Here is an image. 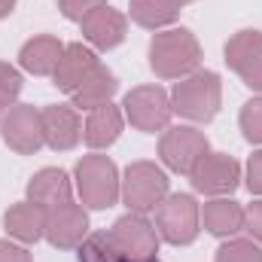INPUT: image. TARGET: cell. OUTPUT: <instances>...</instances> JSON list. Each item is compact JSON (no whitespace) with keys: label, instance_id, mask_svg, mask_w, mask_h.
Wrapping results in <instances>:
<instances>
[{"label":"cell","instance_id":"6da1fadb","mask_svg":"<svg viewBox=\"0 0 262 262\" xmlns=\"http://www.w3.org/2000/svg\"><path fill=\"white\" fill-rule=\"evenodd\" d=\"M201 43L189 28H168L149 40V70L159 79H183L201 64Z\"/></svg>","mask_w":262,"mask_h":262},{"label":"cell","instance_id":"7a4b0ae2","mask_svg":"<svg viewBox=\"0 0 262 262\" xmlns=\"http://www.w3.org/2000/svg\"><path fill=\"white\" fill-rule=\"evenodd\" d=\"M223 107V79L213 70H195L183 76L171 92V110L189 122H213Z\"/></svg>","mask_w":262,"mask_h":262},{"label":"cell","instance_id":"3957f363","mask_svg":"<svg viewBox=\"0 0 262 262\" xmlns=\"http://www.w3.org/2000/svg\"><path fill=\"white\" fill-rule=\"evenodd\" d=\"M73 180H76L82 207L89 210H107L122 198V177L110 156H101V152L82 156L73 168Z\"/></svg>","mask_w":262,"mask_h":262},{"label":"cell","instance_id":"277c9868","mask_svg":"<svg viewBox=\"0 0 262 262\" xmlns=\"http://www.w3.org/2000/svg\"><path fill=\"white\" fill-rule=\"evenodd\" d=\"M156 232L162 241L174 247L192 244L201 232V207L189 192H168V198L156 207Z\"/></svg>","mask_w":262,"mask_h":262},{"label":"cell","instance_id":"5b68a950","mask_svg":"<svg viewBox=\"0 0 262 262\" xmlns=\"http://www.w3.org/2000/svg\"><path fill=\"white\" fill-rule=\"evenodd\" d=\"M171 192L168 174L156 162H131L122 174V201L131 213H149L156 210Z\"/></svg>","mask_w":262,"mask_h":262},{"label":"cell","instance_id":"8992f818","mask_svg":"<svg viewBox=\"0 0 262 262\" xmlns=\"http://www.w3.org/2000/svg\"><path fill=\"white\" fill-rule=\"evenodd\" d=\"M122 110H125V119L143 134L165 131L171 125V116H174L171 95L162 85H134L122 98Z\"/></svg>","mask_w":262,"mask_h":262},{"label":"cell","instance_id":"52a82bcc","mask_svg":"<svg viewBox=\"0 0 262 262\" xmlns=\"http://www.w3.org/2000/svg\"><path fill=\"white\" fill-rule=\"evenodd\" d=\"M113 244L119 247L125 262H152L159 253V232L146 220V213H125L110 229Z\"/></svg>","mask_w":262,"mask_h":262},{"label":"cell","instance_id":"ba28073f","mask_svg":"<svg viewBox=\"0 0 262 262\" xmlns=\"http://www.w3.org/2000/svg\"><path fill=\"white\" fill-rule=\"evenodd\" d=\"M210 152V143L204 137V131L192 125H168L165 134L159 137V156L165 162V168H171L174 174H192L198 159Z\"/></svg>","mask_w":262,"mask_h":262},{"label":"cell","instance_id":"9c48e42d","mask_svg":"<svg viewBox=\"0 0 262 262\" xmlns=\"http://www.w3.org/2000/svg\"><path fill=\"white\" fill-rule=\"evenodd\" d=\"M189 180H192V189L201 195L226 198L241 183V165L229 152H204L198 159V165L192 168Z\"/></svg>","mask_w":262,"mask_h":262},{"label":"cell","instance_id":"30bf717a","mask_svg":"<svg viewBox=\"0 0 262 262\" xmlns=\"http://www.w3.org/2000/svg\"><path fill=\"white\" fill-rule=\"evenodd\" d=\"M3 143L18 156H34L46 143L43 137V116L34 104H15L0 116Z\"/></svg>","mask_w":262,"mask_h":262},{"label":"cell","instance_id":"8fae6325","mask_svg":"<svg viewBox=\"0 0 262 262\" xmlns=\"http://www.w3.org/2000/svg\"><path fill=\"white\" fill-rule=\"evenodd\" d=\"M223 55H226L229 70H235L247 89L262 95V31L247 28V31L232 34Z\"/></svg>","mask_w":262,"mask_h":262},{"label":"cell","instance_id":"7c38bea8","mask_svg":"<svg viewBox=\"0 0 262 262\" xmlns=\"http://www.w3.org/2000/svg\"><path fill=\"white\" fill-rule=\"evenodd\" d=\"M89 235V213L82 204H58V207H49L46 210V229H43V238L55 247V250H73L85 241Z\"/></svg>","mask_w":262,"mask_h":262},{"label":"cell","instance_id":"4fadbf2b","mask_svg":"<svg viewBox=\"0 0 262 262\" xmlns=\"http://www.w3.org/2000/svg\"><path fill=\"white\" fill-rule=\"evenodd\" d=\"M40 116H43V137H46L49 149L67 152L82 140V122H79V113L73 107L49 104V107L40 110Z\"/></svg>","mask_w":262,"mask_h":262},{"label":"cell","instance_id":"5bb4252c","mask_svg":"<svg viewBox=\"0 0 262 262\" xmlns=\"http://www.w3.org/2000/svg\"><path fill=\"white\" fill-rule=\"evenodd\" d=\"M79 28H82V37H85L95 49L107 52V49H116V46L125 40V34H128V18H125L119 9H113V6L107 3V6L95 9L92 15H85V18L79 21Z\"/></svg>","mask_w":262,"mask_h":262},{"label":"cell","instance_id":"9a60e30c","mask_svg":"<svg viewBox=\"0 0 262 262\" xmlns=\"http://www.w3.org/2000/svg\"><path fill=\"white\" fill-rule=\"evenodd\" d=\"M98 64H101V61H98V55H95L92 46L67 43L64 55H61V61H58V67H55V73H52V85H55L58 92L73 95V92L82 85V79H85Z\"/></svg>","mask_w":262,"mask_h":262},{"label":"cell","instance_id":"2e32d148","mask_svg":"<svg viewBox=\"0 0 262 262\" xmlns=\"http://www.w3.org/2000/svg\"><path fill=\"white\" fill-rule=\"evenodd\" d=\"M122 125H125V116L116 104H101L95 110H89L85 116V125H82V140L89 149H107L119 140L122 134Z\"/></svg>","mask_w":262,"mask_h":262},{"label":"cell","instance_id":"e0dca14e","mask_svg":"<svg viewBox=\"0 0 262 262\" xmlns=\"http://www.w3.org/2000/svg\"><path fill=\"white\" fill-rule=\"evenodd\" d=\"M61 55H64V43L52 34H40V37H31L18 49V64L34 76H52Z\"/></svg>","mask_w":262,"mask_h":262},{"label":"cell","instance_id":"ac0fdd59","mask_svg":"<svg viewBox=\"0 0 262 262\" xmlns=\"http://www.w3.org/2000/svg\"><path fill=\"white\" fill-rule=\"evenodd\" d=\"M3 229L9 232V238H15L21 244H37L46 229V207H40L34 201L9 204V210L3 213Z\"/></svg>","mask_w":262,"mask_h":262},{"label":"cell","instance_id":"d6986e66","mask_svg":"<svg viewBox=\"0 0 262 262\" xmlns=\"http://www.w3.org/2000/svg\"><path fill=\"white\" fill-rule=\"evenodd\" d=\"M73 192V183L67 177L64 168H40L31 180H28V201L40 204V207H58L67 204Z\"/></svg>","mask_w":262,"mask_h":262},{"label":"cell","instance_id":"ffe728a7","mask_svg":"<svg viewBox=\"0 0 262 262\" xmlns=\"http://www.w3.org/2000/svg\"><path fill=\"white\" fill-rule=\"evenodd\" d=\"M201 226L216 238H232L244 229V207L232 198H213L201 207Z\"/></svg>","mask_w":262,"mask_h":262},{"label":"cell","instance_id":"44dd1931","mask_svg":"<svg viewBox=\"0 0 262 262\" xmlns=\"http://www.w3.org/2000/svg\"><path fill=\"white\" fill-rule=\"evenodd\" d=\"M116 89H119V82H116V73L113 70H107L104 64H98L85 79H82V85L70 95L73 98V107L76 110H95V107H101V104H110V98L116 95Z\"/></svg>","mask_w":262,"mask_h":262},{"label":"cell","instance_id":"7402d4cb","mask_svg":"<svg viewBox=\"0 0 262 262\" xmlns=\"http://www.w3.org/2000/svg\"><path fill=\"white\" fill-rule=\"evenodd\" d=\"M128 15L134 25L146 31H162L180 18V9L168 0H128Z\"/></svg>","mask_w":262,"mask_h":262},{"label":"cell","instance_id":"603a6c76","mask_svg":"<svg viewBox=\"0 0 262 262\" xmlns=\"http://www.w3.org/2000/svg\"><path fill=\"white\" fill-rule=\"evenodd\" d=\"M79 262H125L110 232H89L79 244Z\"/></svg>","mask_w":262,"mask_h":262},{"label":"cell","instance_id":"cb8c5ba5","mask_svg":"<svg viewBox=\"0 0 262 262\" xmlns=\"http://www.w3.org/2000/svg\"><path fill=\"white\" fill-rule=\"evenodd\" d=\"M213 262H262V244L253 238H229L226 244H220Z\"/></svg>","mask_w":262,"mask_h":262},{"label":"cell","instance_id":"d4e9b609","mask_svg":"<svg viewBox=\"0 0 262 262\" xmlns=\"http://www.w3.org/2000/svg\"><path fill=\"white\" fill-rule=\"evenodd\" d=\"M238 125H241L244 140H250V143H262V95L250 98V101L241 107Z\"/></svg>","mask_w":262,"mask_h":262},{"label":"cell","instance_id":"484cf974","mask_svg":"<svg viewBox=\"0 0 262 262\" xmlns=\"http://www.w3.org/2000/svg\"><path fill=\"white\" fill-rule=\"evenodd\" d=\"M18 95H21V73H18V67L0 61V113L15 107Z\"/></svg>","mask_w":262,"mask_h":262},{"label":"cell","instance_id":"4316f807","mask_svg":"<svg viewBox=\"0 0 262 262\" xmlns=\"http://www.w3.org/2000/svg\"><path fill=\"white\" fill-rule=\"evenodd\" d=\"M107 6V0H58V9L61 15L70 18V21H82L85 15H92L95 9Z\"/></svg>","mask_w":262,"mask_h":262},{"label":"cell","instance_id":"83f0119b","mask_svg":"<svg viewBox=\"0 0 262 262\" xmlns=\"http://www.w3.org/2000/svg\"><path fill=\"white\" fill-rule=\"evenodd\" d=\"M244 232H247L256 244H262V198L244 207Z\"/></svg>","mask_w":262,"mask_h":262},{"label":"cell","instance_id":"f1b7e54d","mask_svg":"<svg viewBox=\"0 0 262 262\" xmlns=\"http://www.w3.org/2000/svg\"><path fill=\"white\" fill-rule=\"evenodd\" d=\"M244 174H247V189L253 192V195H262V149L259 152H253L250 159H247V168H244Z\"/></svg>","mask_w":262,"mask_h":262},{"label":"cell","instance_id":"f546056e","mask_svg":"<svg viewBox=\"0 0 262 262\" xmlns=\"http://www.w3.org/2000/svg\"><path fill=\"white\" fill-rule=\"evenodd\" d=\"M0 262H31V253L12 241H0Z\"/></svg>","mask_w":262,"mask_h":262},{"label":"cell","instance_id":"4dcf8cb0","mask_svg":"<svg viewBox=\"0 0 262 262\" xmlns=\"http://www.w3.org/2000/svg\"><path fill=\"white\" fill-rule=\"evenodd\" d=\"M15 3H18V0H0V18H6V15L15 9Z\"/></svg>","mask_w":262,"mask_h":262},{"label":"cell","instance_id":"1f68e13d","mask_svg":"<svg viewBox=\"0 0 262 262\" xmlns=\"http://www.w3.org/2000/svg\"><path fill=\"white\" fill-rule=\"evenodd\" d=\"M168 3H171V6H177V9H183V6H186V3H192V0H168Z\"/></svg>","mask_w":262,"mask_h":262},{"label":"cell","instance_id":"d6a6232c","mask_svg":"<svg viewBox=\"0 0 262 262\" xmlns=\"http://www.w3.org/2000/svg\"><path fill=\"white\" fill-rule=\"evenodd\" d=\"M152 262H156V259H152Z\"/></svg>","mask_w":262,"mask_h":262}]
</instances>
